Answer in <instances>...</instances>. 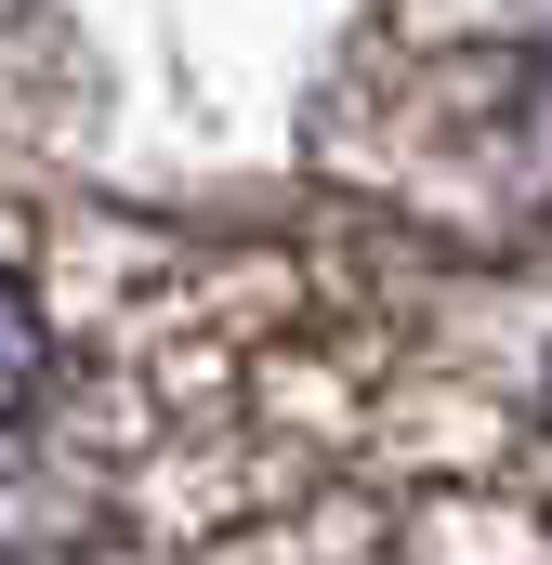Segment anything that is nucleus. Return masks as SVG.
I'll list each match as a JSON object with an SVG mask.
<instances>
[{
    "mask_svg": "<svg viewBox=\"0 0 552 565\" xmlns=\"http://www.w3.org/2000/svg\"><path fill=\"white\" fill-rule=\"evenodd\" d=\"M26 395H40V302L0 277V422H13Z\"/></svg>",
    "mask_w": 552,
    "mask_h": 565,
    "instance_id": "f257e3e1",
    "label": "nucleus"
},
{
    "mask_svg": "<svg viewBox=\"0 0 552 565\" xmlns=\"http://www.w3.org/2000/svg\"><path fill=\"white\" fill-rule=\"evenodd\" d=\"M540 422H552V369H540Z\"/></svg>",
    "mask_w": 552,
    "mask_h": 565,
    "instance_id": "f03ea898",
    "label": "nucleus"
}]
</instances>
